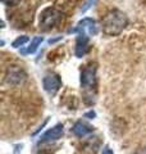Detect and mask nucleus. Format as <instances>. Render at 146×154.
<instances>
[{
    "label": "nucleus",
    "instance_id": "obj_1",
    "mask_svg": "<svg viewBox=\"0 0 146 154\" xmlns=\"http://www.w3.org/2000/svg\"><path fill=\"white\" fill-rule=\"evenodd\" d=\"M128 26V17L119 9H111L101 19V28L106 36H118Z\"/></svg>",
    "mask_w": 146,
    "mask_h": 154
},
{
    "label": "nucleus",
    "instance_id": "obj_2",
    "mask_svg": "<svg viewBox=\"0 0 146 154\" xmlns=\"http://www.w3.org/2000/svg\"><path fill=\"white\" fill-rule=\"evenodd\" d=\"M63 19V13L56 11L54 8L45 9L40 16V27H42L45 31L54 28L58 23Z\"/></svg>",
    "mask_w": 146,
    "mask_h": 154
},
{
    "label": "nucleus",
    "instance_id": "obj_3",
    "mask_svg": "<svg viewBox=\"0 0 146 154\" xmlns=\"http://www.w3.org/2000/svg\"><path fill=\"white\" fill-rule=\"evenodd\" d=\"M86 33L89 36H95L99 33V26L95 19L92 18H84L77 23V26L73 28V30H69V33Z\"/></svg>",
    "mask_w": 146,
    "mask_h": 154
},
{
    "label": "nucleus",
    "instance_id": "obj_4",
    "mask_svg": "<svg viewBox=\"0 0 146 154\" xmlns=\"http://www.w3.org/2000/svg\"><path fill=\"white\" fill-rule=\"evenodd\" d=\"M42 85H44V89H45L46 93H49L50 95H54L58 93V90L60 89L62 80H60V77L55 73H47L42 79Z\"/></svg>",
    "mask_w": 146,
    "mask_h": 154
},
{
    "label": "nucleus",
    "instance_id": "obj_5",
    "mask_svg": "<svg viewBox=\"0 0 146 154\" xmlns=\"http://www.w3.org/2000/svg\"><path fill=\"white\" fill-rule=\"evenodd\" d=\"M96 84V68L94 66H89L81 73V86L85 90L94 88Z\"/></svg>",
    "mask_w": 146,
    "mask_h": 154
},
{
    "label": "nucleus",
    "instance_id": "obj_6",
    "mask_svg": "<svg viewBox=\"0 0 146 154\" xmlns=\"http://www.w3.org/2000/svg\"><path fill=\"white\" fill-rule=\"evenodd\" d=\"M89 51V35L86 33H78L76 40V49L75 54L77 58H82Z\"/></svg>",
    "mask_w": 146,
    "mask_h": 154
},
{
    "label": "nucleus",
    "instance_id": "obj_7",
    "mask_svg": "<svg viewBox=\"0 0 146 154\" xmlns=\"http://www.w3.org/2000/svg\"><path fill=\"white\" fill-rule=\"evenodd\" d=\"M26 80V73L22 68L18 67H13V68L8 69V75H7V81L11 85H19Z\"/></svg>",
    "mask_w": 146,
    "mask_h": 154
},
{
    "label": "nucleus",
    "instance_id": "obj_8",
    "mask_svg": "<svg viewBox=\"0 0 146 154\" xmlns=\"http://www.w3.org/2000/svg\"><path fill=\"white\" fill-rule=\"evenodd\" d=\"M63 125L62 123H58L55 125L54 127H51L50 130H47L41 136V141H55L58 139H60L63 136Z\"/></svg>",
    "mask_w": 146,
    "mask_h": 154
},
{
    "label": "nucleus",
    "instance_id": "obj_9",
    "mask_svg": "<svg viewBox=\"0 0 146 154\" xmlns=\"http://www.w3.org/2000/svg\"><path fill=\"white\" fill-rule=\"evenodd\" d=\"M72 131H73V134H75L76 136L84 137V136H86V135H89L90 132L94 131V127H92L91 125L86 123V122L78 121V122H76L75 126L72 127Z\"/></svg>",
    "mask_w": 146,
    "mask_h": 154
},
{
    "label": "nucleus",
    "instance_id": "obj_10",
    "mask_svg": "<svg viewBox=\"0 0 146 154\" xmlns=\"http://www.w3.org/2000/svg\"><path fill=\"white\" fill-rule=\"evenodd\" d=\"M44 41V37L42 36H35L31 40V44L30 46L27 48V49H24L22 50V54H33L36 50H37V48L41 45V42Z\"/></svg>",
    "mask_w": 146,
    "mask_h": 154
},
{
    "label": "nucleus",
    "instance_id": "obj_11",
    "mask_svg": "<svg viewBox=\"0 0 146 154\" xmlns=\"http://www.w3.org/2000/svg\"><path fill=\"white\" fill-rule=\"evenodd\" d=\"M28 40H30V38H28V36H19V37H17L16 40L12 42V46L17 49V48H19V46H23Z\"/></svg>",
    "mask_w": 146,
    "mask_h": 154
},
{
    "label": "nucleus",
    "instance_id": "obj_12",
    "mask_svg": "<svg viewBox=\"0 0 146 154\" xmlns=\"http://www.w3.org/2000/svg\"><path fill=\"white\" fill-rule=\"evenodd\" d=\"M21 2V0H2L3 4H5L8 7H13V5H17V4Z\"/></svg>",
    "mask_w": 146,
    "mask_h": 154
},
{
    "label": "nucleus",
    "instance_id": "obj_13",
    "mask_svg": "<svg viewBox=\"0 0 146 154\" xmlns=\"http://www.w3.org/2000/svg\"><path fill=\"white\" fill-rule=\"evenodd\" d=\"M95 2H96V0H89V2H87V3L85 4V7H84V8H82V12H86V11H87V9H89V8H90V7H91V5H92V4H94V3H95Z\"/></svg>",
    "mask_w": 146,
    "mask_h": 154
},
{
    "label": "nucleus",
    "instance_id": "obj_14",
    "mask_svg": "<svg viewBox=\"0 0 146 154\" xmlns=\"http://www.w3.org/2000/svg\"><path fill=\"white\" fill-rule=\"evenodd\" d=\"M101 154H114V153H113V150H111L109 146H105L103 149V153H101Z\"/></svg>",
    "mask_w": 146,
    "mask_h": 154
},
{
    "label": "nucleus",
    "instance_id": "obj_15",
    "mask_svg": "<svg viewBox=\"0 0 146 154\" xmlns=\"http://www.w3.org/2000/svg\"><path fill=\"white\" fill-rule=\"evenodd\" d=\"M95 112H94V110H91V112H87L86 114H85V117H90V118H94L95 117Z\"/></svg>",
    "mask_w": 146,
    "mask_h": 154
}]
</instances>
